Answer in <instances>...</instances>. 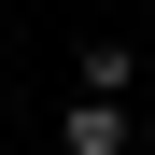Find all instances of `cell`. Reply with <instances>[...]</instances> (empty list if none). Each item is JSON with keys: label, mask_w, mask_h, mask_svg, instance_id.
<instances>
[{"label": "cell", "mask_w": 155, "mask_h": 155, "mask_svg": "<svg viewBox=\"0 0 155 155\" xmlns=\"http://www.w3.org/2000/svg\"><path fill=\"white\" fill-rule=\"evenodd\" d=\"M71 85H85V99H127V85H141V42H127V28H99L85 57H71Z\"/></svg>", "instance_id": "2"}, {"label": "cell", "mask_w": 155, "mask_h": 155, "mask_svg": "<svg viewBox=\"0 0 155 155\" xmlns=\"http://www.w3.org/2000/svg\"><path fill=\"white\" fill-rule=\"evenodd\" d=\"M57 141H71V155H141V113H127V99H85V85H71Z\"/></svg>", "instance_id": "1"}]
</instances>
